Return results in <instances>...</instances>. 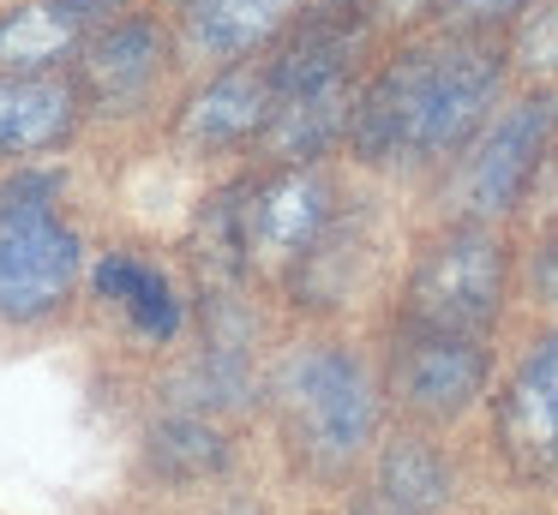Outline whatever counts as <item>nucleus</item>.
I'll list each match as a JSON object with an SVG mask.
<instances>
[{"label": "nucleus", "mask_w": 558, "mask_h": 515, "mask_svg": "<svg viewBox=\"0 0 558 515\" xmlns=\"http://www.w3.org/2000/svg\"><path fill=\"white\" fill-rule=\"evenodd\" d=\"M517 54H522V66H534V72H553V66H558V0H553V7H541V12L529 19V30H522Z\"/></svg>", "instance_id": "obj_19"}, {"label": "nucleus", "mask_w": 558, "mask_h": 515, "mask_svg": "<svg viewBox=\"0 0 558 515\" xmlns=\"http://www.w3.org/2000/svg\"><path fill=\"white\" fill-rule=\"evenodd\" d=\"M493 431L510 474L558 479V330L534 335L493 407Z\"/></svg>", "instance_id": "obj_7"}, {"label": "nucleus", "mask_w": 558, "mask_h": 515, "mask_svg": "<svg viewBox=\"0 0 558 515\" xmlns=\"http://www.w3.org/2000/svg\"><path fill=\"white\" fill-rule=\"evenodd\" d=\"M349 515H414V510H402V503H390V498H378V491H366L361 503H349Z\"/></svg>", "instance_id": "obj_22"}, {"label": "nucleus", "mask_w": 558, "mask_h": 515, "mask_svg": "<svg viewBox=\"0 0 558 515\" xmlns=\"http://www.w3.org/2000/svg\"><path fill=\"white\" fill-rule=\"evenodd\" d=\"M90 287H97L102 299H114L145 342H174L181 323H186V306H181V294H174V282L150 258H138V252H109V258H97Z\"/></svg>", "instance_id": "obj_12"}, {"label": "nucleus", "mask_w": 558, "mask_h": 515, "mask_svg": "<svg viewBox=\"0 0 558 515\" xmlns=\"http://www.w3.org/2000/svg\"><path fill=\"white\" fill-rule=\"evenodd\" d=\"M150 462L169 479H198V474L229 467V443H222V431H210L198 414H174L150 431Z\"/></svg>", "instance_id": "obj_18"}, {"label": "nucleus", "mask_w": 558, "mask_h": 515, "mask_svg": "<svg viewBox=\"0 0 558 515\" xmlns=\"http://www.w3.org/2000/svg\"><path fill=\"white\" fill-rule=\"evenodd\" d=\"M558 126V96L553 90H534L522 102H510L493 126L474 138L469 162L457 174V204L469 210V222H486V216H505L522 204L534 168L546 156V138Z\"/></svg>", "instance_id": "obj_5"}, {"label": "nucleus", "mask_w": 558, "mask_h": 515, "mask_svg": "<svg viewBox=\"0 0 558 515\" xmlns=\"http://www.w3.org/2000/svg\"><path fill=\"white\" fill-rule=\"evenodd\" d=\"M330 216H337L330 180L318 174V168H306V162L282 168V174H270L265 186L246 192V204H241L246 258L270 263V270H282V263L294 270V263L318 246V234L330 228Z\"/></svg>", "instance_id": "obj_8"}, {"label": "nucleus", "mask_w": 558, "mask_h": 515, "mask_svg": "<svg viewBox=\"0 0 558 515\" xmlns=\"http://www.w3.org/2000/svg\"><path fill=\"white\" fill-rule=\"evenodd\" d=\"M493 354L474 335H426L402 330V342L390 347V395L397 407H409L414 419H457L474 407V395L486 390Z\"/></svg>", "instance_id": "obj_6"}, {"label": "nucleus", "mask_w": 558, "mask_h": 515, "mask_svg": "<svg viewBox=\"0 0 558 515\" xmlns=\"http://www.w3.org/2000/svg\"><path fill=\"white\" fill-rule=\"evenodd\" d=\"M529 0H445V12H450V24H493V19H505V12H522Z\"/></svg>", "instance_id": "obj_21"}, {"label": "nucleus", "mask_w": 558, "mask_h": 515, "mask_svg": "<svg viewBox=\"0 0 558 515\" xmlns=\"http://www.w3.org/2000/svg\"><path fill=\"white\" fill-rule=\"evenodd\" d=\"M505 78V54L481 36H445L397 54L349 108V150L361 162H438L462 150Z\"/></svg>", "instance_id": "obj_1"}, {"label": "nucleus", "mask_w": 558, "mask_h": 515, "mask_svg": "<svg viewBox=\"0 0 558 515\" xmlns=\"http://www.w3.org/2000/svg\"><path fill=\"white\" fill-rule=\"evenodd\" d=\"M361 36L366 24L354 12H325V19L301 24L289 36V48L265 66L270 96L282 102V96H306V90H325V84H349V60L361 54Z\"/></svg>", "instance_id": "obj_11"}, {"label": "nucleus", "mask_w": 558, "mask_h": 515, "mask_svg": "<svg viewBox=\"0 0 558 515\" xmlns=\"http://www.w3.org/2000/svg\"><path fill=\"white\" fill-rule=\"evenodd\" d=\"M505 275L510 258L493 228L481 222L450 228L414 258L409 287H402V330L474 335L481 342L498 323V306H505Z\"/></svg>", "instance_id": "obj_4"}, {"label": "nucleus", "mask_w": 558, "mask_h": 515, "mask_svg": "<svg viewBox=\"0 0 558 515\" xmlns=\"http://www.w3.org/2000/svg\"><path fill=\"white\" fill-rule=\"evenodd\" d=\"M85 36V19H73L54 0H37V7H13L0 12V66L13 72H49L66 48H78Z\"/></svg>", "instance_id": "obj_15"}, {"label": "nucleus", "mask_w": 558, "mask_h": 515, "mask_svg": "<svg viewBox=\"0 0 558 515\" xmlns=\"http://www.w3.org/2000/svg\"><path fill=\"white\" fill-rule=\"evenodd\" d=\"M349 84H325V90H306V96H282L270 108V144H277L289 162H313L330 138L349 132Z\"/></svg>", "instance_id": "obj_16"}, {"label": "nucleus", "mask_w": 558, "mask_h": 515, "mask_svg": "<svg viewBox=\"0 0 558 515\" xmlns=\"http://www.w3.org/2000/svg\"><path fill=\"white\" fill-rule=\"evenodd\" d=\"M534 294H541L546 306H558V216L541 234V246H534Z\"/></svg>", "instance_id": "obj_20"}, {"label": "nucleus", "mask_w": 558, "mask_h": 515, "mask_svg": "<svg viewBox=\"0 0 558 515\" xmlns=\"http://www.w3.org/2000/svg\"><path fill=\"white\" fill-rule=\"evenodd\" d=\"M450 486H457V479H450V462L426 438H397L378 455V498L402 503V510H414V515L445 510Z\"/></svg>", "instance_id": "obj_17"}, {"label": "nucleus", "mask_w": 558, "mask_h": 515, "mask_svg": "<svg viewBox=\"0 0 558 515\" xmlns=\"http://www.w3.org/2000/svg\"><path fill=\"white\" fill-rule=\"evenodd\" d=\"M78 126V90L54 72H0V156H43Z\"/></svg>", "instance_id": "obj_9"}, {"label": "nucleus", "mask_w": 558, "mask_h": 515, "mask_svg": "<svg viewBox=\"0 0 558 515\" xmlns=\"http://www.w3.org/2000/svg\"><path fill=\"white\" fill-rule=\"evenodd\" d=\"M390 7H397V12H414V7H426V0H390Z\"/></svg>", "instance_id": "obj_23"}, {"label": "nucleus", "mask_w": 558, "mask_h": 515, "mask_svg": "<svg viewBox=\"0 0 558 515\" xmlns=\"http://www.w3.org/2000/svg\"><path fill=\"white\" fill-rule=\"evenodd\" d=\"M169 42H162L157 19H121L85 42V84L102 108H126L157 84Z\"/></svg>", "instance_id": "obj_10"}, {"label": "nucleus", "mask_w": 558, "mask_h": 515, "mask_svg": "<svg viewBox=\"0 0 558 515\" xmlns=\"http://www.w3.org/2000/svg\"><path fill=\"white\" fill-rule=\"evenodd\" d=\"M277 419L313 474H342L378 431V383L342 342H306L277 366Z\"/></svg>", "instance_id": "obj_2"}, {"label": "nucleus", "mask_w": 558, "mask_h": 515, "mask_svg": "<svg viewBox=\"0 0 558 515\" xmlns=\"http://www.w3.org/2000/svg\"><path fill=\"white\" fill-rule=\"evenodd\" d=\"M294 0H186V36L217 60H241L282 30Z\"/></svg>", "instance_id": "obj_14"}, {"label": "nucleus", "mask_w": 558, "mask_h": 515, "mask_svg": "<svg viewBox=\"0 0 558 515\" xmlns=\"http://www.w3.org/2000/svg\"><path fill=\"white\" fill-rule=\"evenodd\" d=\"M270 108H277V96H270L265 72L258 66H229L186 102L181 132L198 138V144H241V138H253V132L270 126Z\"/></svg>", "instance_id": "obj_13"}, {"label": "nucleus", "mask_w": 558, "mask_h": 515, "mask_svg": "<svg viewBox=\"0 0 558 515\" xmlns=\"http://www.w3.org/2000/svg\"><path fill=\"white\" fill-rule=\"evenodd\" d=\"M61 174H25L0 192V318L43 323L73 299L85 246L54 210Z\"/></svg>", "instance_id": "obj_3"}]
</instances>
